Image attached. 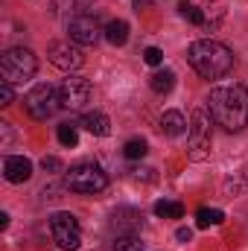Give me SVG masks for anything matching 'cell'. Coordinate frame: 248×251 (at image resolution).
I'll return each mask as SVG.
<instances>
[{
    "label": "cell",
    "mask_w": 248,
    "mask_h": 251,
    "mask_svg": "<svg viewBox=\"0 0 248 251\" xmlns=\"http://www.w3.org/2000/svg\"><path fill=\"white\" fill-rule=\"evenodd\" d=\"M59 105H62V97H59L56 88L47 85V82L35 85V88L24 97V108H26L29 117H35V120H47V117H53V114L59 111Z\"/></svg>",
    "instance_id": "5b68a950"
},
{
    "label": "cell",
    "mask_w": 248,
    "mask_h": 251,
    "mask_svg": "<svg viewBox=\"0 0 248 251\" xmlns=\"http://www.w3.org/2000/svg\"><path fill=\"white\" fill-rule=\"evenodd\" d=\"M12 100H15V91H12V82H0V105H12Z\"/></svg>",
    "instance_id": "d4e9b609"
},
{
    "label": "cell",
    "mask_w": 248,
    "mask_h": 251,
    "mask_svg": "<svg viewBox=\"0 0 248 251\" xmlns=\"http://www.w3.org/2000/svg\"><path fill=\"white\" fill-rule=\"evenodd\" d=\"M210 143H213V134H210V111L196 108L193 117H190V137H187L190 158L193 161H204L210 155Z\"/></svg>",
    "instance_id": "277c9868"
},
{
    "label": "cell",
    "mask_w": 248,
    "mask_h": 251,
    "mask_svg": "<svg viewBox=\"0 0 248 251\" xmlns=\"http://www.w3.org/2000/svg\"><path fill=\"white\" fill-rule=\"evenodd\" d=\"M35 70H38V62H35L32 50H26V47H12V50H6L3 59H0V73H3V79L12 82V85L29 82V79L35 76Z\"/></svg>",
    "instance_id": "3957f363"
},
{
    "label": "cell",
    "mask_w": 248,
    "mask_h": 251,
    "mask_svg": "<svg viewBox=\"0 0 248 251\" xmlns=\"http://www.w3.org/2000/svg\"><path fill=\"white\" fill-rule=\"evenodd\" d=\"M67 32H70V41H73V44H82V47H94V44L105 35V29L97 24V18H94L91 12L70 18V21H67Z\"/></svg>",
    "instance_id": "ba28073f"
},
{
    "label": "cell",
    "mask_w": 248,
    "mask_h": 251,
    "mask_svg": "<svg viewBox=\"0 0 248 251\" xmlns=\"http://www.w3.org/2000/svg\"><path fill=\"white\" fill-rule=\"evenodd\" d=\"M3 176H6V181H12V184H24V181L32 178V161L24 158V155H9V158L3 161Z\"/></svg>",
    "instance_id": "8fae6325"
},
{
    "label": "cell",
    "mask_w": 248,
    "mask_h": 251,
    "mask_svg": "<svg viewBox=\"0 0 248 251\" xmlns=\"http://www.w3.org/2000/svg\"><path fill=\"white\" fill-rule=\"evenodd\" d=\"M50 234L56 240V246L64 251H76L82 246V234H79V222L73 213H53L50 216Z\"/></svg>",
    "instance_id": "52a82bcc"
},
{
    "label": "cell",
    "mask_w": 248,
    "mask_h": 251,
    "mask_svg": "<svg viewBox=\"0 0 248 251\" xmlns=\"http://www.w3.org/2000/svg\"><path fill=\"white\" fill-rule=\"evenodd\" d=\"M47 59L53 67H59V70H79L82 64H85V56H82V50H79V44H73V41H53L50 47H47Z\"/></svg>",
    "instance_id": "30bf717a"
},
{
    "label": "cell",
    "mask_w": 248,
    "mask_h": 251,
    "mask_svg": "<svg viewBox=\"0 0 248 251\" xmlns=\"http://www.w3.org/2000/svg\"><path fill=\"white\" fill-rule=\"evenodd\" d=\"M222 222H225V213L216 210V207H201L196 213V225L198 228H210V225H222Z\"/></svg>",
    "instance_id": "e0dca14e"
},
{
    "label": "cell",
    "mask_w": 248,
    "mask_h": 251,
    "mask_svg": "<svg viewBox=\"0 0 248 251\" xmlns=\"http://www.w3.org/2000/svg\"><path fill=\"white\" fill-rule=\"evenodd\" d=\"M111 225H114L117 234H137L140 225H143V216L134 207H120V210H114V222Z\"/></svg>",
    "instance_id": "7c38bea8"
},
{
    "label": "cell",
    "mask_w": 248,
    "mask_h": 251,
    "mask_svg": "<svg viewBox=\"0 0 248 251\" xmlns=\"http://www.w3.org/2000/svg\"><path fill=\"white\" fill-rule=\"evenodd\" d=\"M161 131L167 134V137H181L187 131V120L181 111H167L164 117H161Z\"/></svg>",
    "instance_id": "5bb4252c"
},
{
    "label": "cell",
    "mask_w": 248,
    "mask_h": 251,
    "mask_svg": "<svg viewBox=\"0 0 248 251\" xmlns=\"http://www.w3.org/2000/svg\"><path fill=\"white\" fill-rule=\"evenodd\" d=\"M105 41L114 47H123L128 41V24L125 21H108L105 24Z\"/></svg>",
    "instance_id": "9a60e30c"
},
{
    "label": "cell",
    "mask_w": 248,
    "mask_h": 251,
    "mask_svg": "<svg viewBox=\"0 0 248 251\" xmlns=\"http://www.w3.org/2000/svg\"><path fill=\"white\" fill-rule=\"evenodd\" d=\"M173 85H175V73H173V70H155V73L149 76V88H152L155 94H170Z\"/></svg>",
    "instance_id": "2e32d148"
},
{
    "label": "cell",
    "mask_w": 248,
    "mask_h": 251,
    "mask_svg": "<svg viewBox=\"0 0 248 251\" xmlns=\"http://www.w3.org/2000/svg\"><path fill=\"white\" fill-rule=\"evenodd\" d=\"M41 167H44L47 173H59V170H62V161L50 155V158H44V161H41Z\"/></svg>",
    "instance_id": "484cf974"
},
{
    "label": "cell",
    "mask_w": 248,
    "mask_h": 251,
    "mask_svg": "<svg viewBox=\"0 0 248 251\" xmlns=\"http://www.w3.org/2000/svg\"><path fill=\"white\" fill-rule=\"evenodd\" d=\"M59 97H62V108L82 111L91 102V82L82 79V76H67L62 82V88H59Z\"/></svg>",
    "instance_id": "9c48e42d"
},
{
    "label": "cell",
    "mask_w": 248,
    "mask_h": 251,
    "mask_svg": "<svg viewBox=\"0 0 248 251\" xmlns=\"http://www.w3.org/2000/svg\"><path fill=\"white\" fill-rule=\"evenodd\" d=\"M175 237H178L181 243H190V237H193V231H190V228H178V231H175Z\"/></svg>",
    "instance_id": "4316f807"
},
{
    "label": "cell",
    "mask_w": 248,
    "mask_h": 251,
    "mask_svg": "<svg viewBox=\"0 0 248 251\" xmlns=\"http://www.w3.org/2000/svg\"><path fill=\"white\" fill-rule=\"evenodd\" d=\"M82 126H85L91 134H97V137H105V134L111 131V123H108V117H105L102 111H85V114H82Z\"/></svg>",
    "instance_id": "4fadbf2b"
},
{
    "label": "cell",
    "mask_w": 248,
    "mask_h": 251,
    "mask_svg": "<svg viewBox=\"0 0 248 251\" xmlns=\"http://www.w3.org/2000/svg\"><path fill=\"white\" fill-rule=\"evenodd\" d=\"M207 111L225 131H243L248 126V88L243 85L213 88L207 100Z\"/></svg>",
    "instance_id": "6da1fadb"
},
{
    "label": "cell",
    "mask_w": 248,
    "mask_h": 251,
    "mask_svg": "<svg viewBox=\"0 0 248 251\" xmlns=\"http://www.w3.org/2000/svg\"><path fill=\"white\" fill-rule=\"evenodd\" d=\"M143 62L152 64V67H161V64H164V53H161L158 47H146V50H143Z\"/></svg>",
    "instance_id": "cb8c5ba5"
},
{
    "label": "cell",
    "mask_w": 248,
    "mask_h": 251,
    "mask_svg": "<svg viewBox=\"0 0 248 251\" xmlns=\"http://www.w3.org/2000/svg\"><path fill=\"white\" fill-rule=\"evenodd\" d=\"M146 152H149V146H146V140H143V137H131V140H125V146H123V155H125V158H131V161L143 158Z\"/></svg>",
    "instance_id": "ffe728a7"
},
{
    "label": "cell",
    "mask_w": 248,
    "mask_h": 251,
    "mask_svg": "<svg viewBox=\"0 0 248 251\" xmlns=\"http://www.w3.org/2000/svg\"><path fill=\"white\" fill-rule=\"evenodd\" d=\"M187 62L193 64V70L201 76V79H222L231 73L234 67V53L219 44V41H210V38H201V41H193L190 50H187Z\"/></svg>",
    "instance_id": "7a4b0ae2"
},
{
    "label": "cell",
    "mask_w": 248,
    "mask_h": 251,
    "mask_svg": "<svg viewBox=\"0 0 248 251\" xmlns=\"http://www.w3.org/2000/svg\"><path fill=\"white\" fill-rule=\"evenodd\" d=\"M155 216L181 219V216H184V204H181V201H155Z\"/></svg>",
    "instance_id": "ac0fdd59"
},
{
    "label": "cell",
    "mask_w": 248,
    "mask_h": 251,
    "mask_svg": "<svg viewBox=\"0 0 248 251\" xmlns=\"http://www.w3.org/2000/svg\"><path fill=\"white\" fill-rule=\"evenodd\" d=\"M181 15H184V18H190V21H193L196 26H201V24H207V18H204V12H201L198 6H190V3H184V6H181Z\"/></svg>",
    "instance_id": "603a6c76"
},
{
    "label": "cell",
    "mask_w": 248,
    "mask_h": 251,
    "mask_svg": "<svg viewBox=\"0 0 248 251\" xmlns=\"http://www.w3.org/2000/svg\"><path fill=\"white\" fill-rule=\"evenodd\" d=\"M0 228H3V231L9 228V213H0Z\"/></svg>",
    "instance_id": "83f0119b"
},
{
    "label": "cell",
    "mask_w": 248,
    "mask_h": 251,
    "mask_svg": "<svg viewBox=\"0 0 248 251\" xmlns=\"http://www.w3.org/2000/svg\"><path fill=\"white\" fill-rule=\"evenodd\" d=\"M91 3H94V0H56V6H59L62 12H70V18H76V15H88Z\"/></svg>",
    "instance_id": "d6986e66"
},
{
    "label": "cell",
    "mask_w": 248,
    "mask_h": 251,
    "mask_svg": "<svg viewBox=\"0 0 248 251\" xmlns=\"http://www.w3.org/2000/svg\"><path fill=\"white\" fill-rule=\"evenodd\" d=\"M64 184L73 190V193H99V190L108 187V178L99 167L94 164H76L70 167V173L64 176Z\"/></svg>",
    "instance_id": "8992f818"
},
{
    "label": "cell",
    "mask_w": 248,
    "mask_h": 251,
    "mask_svg": "<svg viewBox=\"0 0 248 251\" xmlns=\"http://www.w3.org/2000/svg\"><path fill=\"white\" fill-rule=\"evenodd\" d=\"M56 134H59V143H62V146H67V149L79 146V131H76V126H73V123H62Z\"/></svg>",
    "instance_id": "7402d4cb"
},
{
    "label": "cell",
    "mask_w": 248,
    "mask_h": 251,
    "mask_svg": "<svg viewBox=\"0 0 248 251\" xmlns=\"http://www.w3.org/2000/svg\"><path fill=\"white\" fill-rule=\"evenodd\" d=\"M114 251H143V240L137 234H120L114 240Z\"/></svg>",
    "instance_id": "44dd1931"
}]
</instances>
